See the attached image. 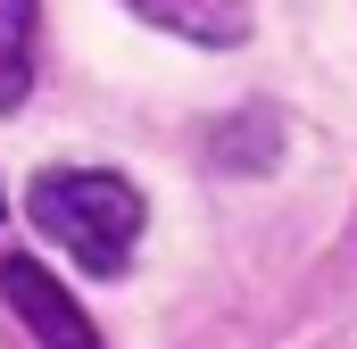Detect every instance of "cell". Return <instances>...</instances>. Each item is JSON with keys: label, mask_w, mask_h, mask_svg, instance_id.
<instances>
[{"label": "cell", "mask_w": 357, "mask_h": 349, "mask_svg": "<svg viewBox=\"0 0 357 349\" xmlns=\"http://www.w3.org/2000/svg\"><path fill=\"white\" fill-rule=\"evenodd\" d=\"M25 208H33V233L59 242L84 274H125V266H133V242H142V216H150L142 191H133L125 174H108V167H50V174H33Z\"/></svg>", "instance_id": "obj_1"}, {"label": "cell", "mask_w": 357, "mask_h": 349, "mask_svg": "<svg viewBox=\"0 0 357 349\" xmlns=\"http://www.w3.org/2000/svg\"><path fill=\"white\" fill-rule=\"evenodd\" d=\"M142 25L175 34V42H199V50H233L250 42V0H125Z\"/></svg>", "instance_id": "obj_3"}, {"label": "cell", "mask_w": 357, "mask_h": 349, "mask_svg": "<svg viewBox=\"0 0 357 349\" xmlns=\"http://www.w3.org/2000/svg\"><path fill=\"white\" fill-rule=\"evenodd\" d=\"M208 158L225 174H266L282 158V117L274 108H241V117H225L216 125V142H208Z\"/></svg>", "instance_id": "obj_4"}, {"label": "cell", "mask_w": 357, "mask_h": 349, "mask_svg": "<svg viewBox=\"0 0 357 349\" xmlns=\"http://www.w3.org/2000/svg\"><path fill=\"white\" fill-rule=\"evenodd\" d=\"M0 291H8L17 325H25L42 349H100L91 316L75 308V291H67V283H59L42 258H0Z\"/></svg>", "instance_id": "obj_2"}, {"label": "cell", "mask_w": 357, "mask_h": 349, "mask_svg": "<svg viewBox=\"0 0 357 349\" xmlns=\"http://www.w3.org/2000/svg\"><path fill=\"white\" fill-rule=\"evenodd\" d=\"M33 42H42V0H0V117L33 91Z\"/></svg>", "instance_id": "obj_5"}]
</instances>
